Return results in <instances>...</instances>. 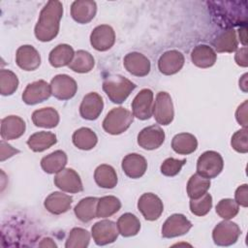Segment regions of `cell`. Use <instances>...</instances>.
<instances>
[{"label": "cell", "mask_w": 248, "mask_h": 248, "mask_svg": "<svg viewBox=\"0 0 248 248\" xmlns=\"http://www.w3.org/2000/svg\"><path fill=\"white\" fill-rule=\"evenodd\" d=\"M209 10L216 23L223 28L243 26L247 23V3L208 2Z\"/></svg>", "instance_id": "cell-1"}, {"label": "cell", "mask_w": 248, "mask_h": 248, "mask_svg": "<svg viewBox=\"0 0 248 248\" xmlns=\"http://www.w3.org/2000/svg\"><path fill=\"white\" fill-rule=\"evenodd\" d=\"M63 16V5L60 1H48L42 9L35 26V36L41 42H49L54 39L60 26Z\"/></svg>", "instance_id": "cell-2"}, {"label": "cell", "mask_w": 248, "mask_h": 248, "mask_svg": "<svg viewBox=\"0 0 248 248\" xmlns=\"http://www.w3.org/2000/svg\"><path fill=\"white\" fill-rule=\"evenodd\" d=\"M135 88L134 82L120 75L108 76L103 81V90L114 104L123 103Z\"/></svg>", "instance_id": "cell-3"}, {"label": "cell", "mask_w": 248, "mask_h": 248, "mask_svg": "<svg viewBox=\"0 0 248 248\" xmlns=\"http://www.w3.org/2000/svg\"><path fill=\"white\" fill-rule=\"evenodd\" d=\"M133 113L123 107L112 108L103 121L104 130L111 135H119L125 132L133 122Z\"/></svg>", "instance_id": "cell-4"}, {"label": "cell", "mask_w": 248, "mask_h": 248, "mask_svg": "<svg viewBox=\"0 0 248 248\" xmlns=\"http://www.w3.org/2000/svg\"><path fill=\"white\" fill-rule=\"evenodd\" d=\"M224 168L222 156L212 150L203 152L197 162V173L205 178H214L221 173Z\"/></svg>", "instance_id": "cell-5"}, {"label": "cell", "mask_w": 248, "mask_h": 248, "mask_svg": "<svg viewBox=\"0 0 248 248\" xmlns=\"http://www.w3.org/2000/svg\"><path fill=\"white\" fill-rule=\"evenodd\" d=\"M241 234L237 224L225 220L220 222L212 232L213 241L219 246H230L234 244Z\"/></svg>", "instance_id": "cell-6"}, {"label": "cell", "mask_w": 248, "mask_h": 248, "mask_svg": "<svg viewBox=\"0 0 248 248\" xmlns=\"http://www.w3.org/2000/svg\"><path fill=\"white\" fill-rule=\"evenodd\" d=\"M153 115L156 122L161 125H169L173 120V105L169 93L161 91L157 94L153 105Z\"/></svg>", "instance_id": "cell-7"}, {"label": "cell", "mask_w": 248, "mask_h": 248, "mask_svg": "<svg viewBox=\"0 0 248 248\" xmlns=\"http://www.w3.org/2000/svg\"><path fill=\"white\" fill-rule=\"evenodd\" d=\"M119 231L117 224L111 220H102L95 223L91 228L92 237L97 245L103 246L116 240Z\"/></svg>", "instance_id": "cell-8"}, {"label": "cell", "mask_w": 248, "mask_h": 248, "mask_svg": "<svg viewBox=\"0 0 248 248\" xmlns=\"http://www.w3.org/2000/svg\"><path fill=\"white\" fill-rule=\"evenodd\" d=\"M51 94L58 100L73 98L78 90L76 80L68 75H57L50 81Z\"/></svg>", "instance_id": "cell-9"}, {"label": "cell", "mask_w": 248, "mask_h": 248, "mask_svg": "<svg viewBox=\"0 0 248 248\" xmlns=\"http://www.w3.org/2000/svg\"><path fill=\"white\" fill-rule=\"evenodd\" d=\"M138 208L148 221L157 220L164 210L163 202L153 193H144L138 202Z\"/></svg>", "instance_id": "cell-10"}, {"label": "cell", "mask_w": 248, "mask_h": 248, "mask_svg": "<svg viewBox=\"0 0 248 248\" xmlns=\"http://www.w3.org/2000/svg\"><path fill=\"white\" fill-rule=\"evenodd\" d=\"M153 92L144 88L141 89L132 102L133 115L140 120L149 119L153 114Z\"/></svg>", "instance_id": "cell-11"}, {"label": "cell", "mask_w": 248, "mask_h": 248, "mask_svg": "<svg viewBox=\"0 0 248 248\" xmlns=\"http://www.w3.org/2000/svg\"><path fill=\"white\" fill-rule=\"evenodd\" d=\"M50 84L40 79L29 83L22 93V100L27 105H36L47 100L50 97Z\"/></svg>", "instance_id": "cell-12"}, {"label": "cell", "mask_w": 248, "mask_h": 248, "mask_svg": "<svg viewBox=\"0 0 248 248\" xmlns=\"http://www.w3.org/2000/svg\"><path fill=\"white\" fill-rule=\"evenodd\" d=\"M192 228L191 222L183 214H172L164 223L162 227V236L172 238L187 233Z\"/></svg>", "instance_id": "cell-13"}, {"label": "cell", "mask_w": 248, "mask_h": 248, "mask_svg": "<svg viewBox=\"0 0 248 248\" xmlns=\"http://www.w3.org/2000/svg\"><path fill=\"white\" fill-rule=\"evenodd\" d=\"M54 184L60 190L67 193H78L83 190L78 173L73 169H63L54 176Z\"/></svg>", "instance_id": "cell-14"}, {"label": "cell", "mask_w": 248, "mask_h": 248, "mask_svg": "<svg viewBox=\"0 0 248 248\" xmlns=\"http://www.w3.org/2000/svg\"><path fill=\"white\" fill-rule=\"evenodd\" d=\"M115 42V33L111 26L108 24L98 25L93 29L90 35L91 46L99 50L106 51L109 49Z\"/></svg>", "instance_id": "cell-15"}, {"label": "cell", "mask_w": 248, "mask_h": 248, "mask_svg": "<svg viewBox=\"0 0 248 248\" xmlns=\"http://www.w3.org/2000/svg\"><path fill=\"white\" fill-rule=\"evenodd\" d=\"M165 140V132L157 125H151L142 129L138 135V144L146 150L160 147Z\"/></svg>", "instance_id": "cell-16"}, {"label": "cell", "mask_w": 248, "mask_h": 248, "mask_svg": "<svg viewBox=\"0 0 248 248\" xmlns=\"http://www.w3.org/2000/svg\"><path fill=\"white\" fill-rule=\"evenodd\" d=\"M185 62L184 55L175 49L164 52L158 61L159 71L167 76H170L179 72Z\"/></svg>", "instance_id": "cell-17"}, {"label": "cell", "mask_w": 248, "mask_h": 248, "mask_svg": "<svg viewBox=\"0 0 248 248\" xmlns=\"http://www.w3.org/2000/svg\"><path fill=\"white\" fill-rule=\"evenodd\" d=\"M125 69L136 77H145L149 74L151 64L149 59L140 52H130L123 60Z\"/></svg>", "instance_id": "cell-18"}, {"label": "cell", "mask_w": 248, "mask_h": 248, "mask_svg": "<svg viewBox=\"0 0 248 248\" xmlns=\"http://www.w3.org/2000/svg\"><path fill=\"white\" fill-rule=\"evenodd\" d=\"M103 108L102 97L96 92H90L83 97L79 106V113L86 120H95L100 116Z\"/></svg>", "instance_id": "cell-19"}, {"label": "cell", "mask_w": 248, "mask_h": 248, "mask_svg": "<svg viewBox=\"0 0 248 248\" xmlns=\"http://www.w3.org/2000/svg\"><path fill=\"white\" fill-rule=\"evenodd\" d=\"M16 62L17 66L24 71H34L41 64V56L34 46L24 45L17 48Z\"/></svg>", "instance_id": "cell-20"}, {"label": "cell", "mask_w": 248, "mask_h": 248, "mask_svg": "<svg viewBox=\"0 0 248 248\" xmlns=\"http://www.w3.org/2000/svg\"><path fill=\"white\" fill-rule=\"evenodd\" d=\"M97 12L95 1L91 0H77L72 3L71 16L78 23L85 24L90 22Z\"/></svg>", "instance_id": "cell-21"}, {"label": "cell", "mask_w": 248, "mask_h": 248, "mask_svg": "<svg viewBox=\"0 0 248 248\" xmlns=\"http://www.w3.org/2000/svg\"><path fill=\"white\" fill-rule=\"evenodd\" d=\"M122 170L130 178L141 177L147 170V162L145 158L138 153L126 155L122 160Z\"/></svg>", "instance_id": "cell-22"}, {"label": "cell", "mask_w": 248, "mask_h": 248, "mask_svg": "<svg viewBox=\"0 0 248 248\" xmlns=\"http://www.w3.org/2000/svg\"><path fill=\"white\" fill-rule=\"evenodd\" d=\"M24 120L16 115H9L1 120V137L3 140H15L21 137L25 131Z\"/></svg>", "instance_id": "cell-23"}, {"label": "cell", "mask_w": 248, "mask_h": 248, "mask_svg": "<svg viewBox=\"0 0 248 248\" xmlns=\"http://www.w3.org/2000/svg\"><path fill=\"white\" fill-rule=\"evenodd\" d=\"M72 202L73 199L71 196L62 192H53L46 198L44 205L50 213L59 215L71 208Z\"/></svg>", "instance_id": "cell-24"}, {"label": "cell", "mask_w": 248, "mask_h": 248, "mask_svg": "<svg viewBox=\"0 0 248 248\" xmlns=\"http://www.w3.org/2000/svg\"><path fill=\"white\" fill-rule=\"evenodd\" d=\"M191 60L197 67L209 68L215 64L217 54L211 46L207 45H199L193 48L191 52Z\"/></svg>", "instance_id": "cell-25"}, {"label": "cell", "mask_w": 248, "mask_h": 248, "mask_svg": "<svg viewBox=\"0 0 248 248\" xmlns=\"http://www.w3.org/2000/svg\"><path fill=\"white\" fill-rule=\"evenodd\" d=\"M75 56L74 48L66 44H61L55 46L48 55V61L54 68L69 66Z\"/></svg>", "instance_id": "cell-26"}, {"label": "cell", "mask_w": 248, "mask_h": 248, "mask_svg": "<svg viewBox=\"0 0 248 248\" xmlns=\"http://www.w3.org/2000/svg\"><path fill=\"white\" fill-rule=\"evenodd\" d=\"M98 201L99 199L95 197H87L80 200L74 209L77 218L84 223L97 218Z\"/></svg>", "instance_id": "cell-27"}, {"label": "cell", "mask_w": 248, "mask_h": 248, "mask_svg": "<svg viewBox=\"0 0 248 248\" xmlns=\"http://www.w3.org/2000/svg\"><path fill=\"white\" fill-rule=\"evenodd\" d=\"M217 52H233L237 49L238 41L233 28L227 29L220 33L212 42Z\"/></svg>", "instance_id": "cell-28"}, {"label": "cell", "mask_w": 248, "mask_h": 248, "mask_svg": "<svg viewBox=\"0 0 248 248\" xmlns=\"http://www.w3.org/2000/svg\"><path fill=\"white\" fill-rule=\"evenodd\" d=\"M171 147L174 152L178 154L188 155L197 149L198 140L192 134L180 133L173 137L171 140Z\"/></svg>", "instance_id": "cell-29"}, {"label": "cell", "mask_w": 248, "mask_h": 248, "mask_svg": "<svg viewBox=\"0 0 248 248\" xmlns=\"http://www.w3.org/2000/svg\"><path fill=\"white\" fill-rule=\"evenodd\" d=\"M32 121L37 127L54 128L59 123V114L53 108H43L32 113Z\"/></svg>", "instance_id": "cell-30"}, {"label": "cell", "mask_w": 248, "mask_h": 248, "mask_svg": "<svg viewBox=\"0 0 248 248\" xmlns=\"http://www.w3.org/2000/svg\"><path fill=\"white\" fill-rule=\"evenodd\" d=\"M67 155L62 150H56L41 160V167L46 173H57L67 164Z\"/></svg>", "instance_id": "cell-31"}, {"label": "cell", "mask_w": 248, "mask_h": 248, "mask_svg": "<svg viewBox=\"0 0 248 248\" xmlns=\"http://www.w3.org/2000/svg\"><path fill=\"white\" fill-rule=\"evenodd\" d=\"M94 179L98 186L106 189L114 188L117 184V174L115 170L109 165H100L94 172Z\"/></svg>", "instance_id": "cell-32"}, {"label": "cell", "mask_w": 248, "mask_h": 248, "mask_svg": "<svg viewBox=\"0 0 248 248\" xmlns=\"http://www.w3.org/2000/svg\"><path fill=\"white\" fill-rule=\"evenodd\" d=\"M56 141L57 140L55 134L41 131L31 135L27 140V144L31 150L35 152H42L55 144Z\"/></svg>", "instance_id": "cell-33"}, {"label": "cell", "mask_w": 248, "mask_h": 248, "mask_svg": "<svg viewBox=\"0 0 248 248\" xmlns=\"http://www.w3.org/2000/svg\"><path fill=\"white\" fill-rule=\"evenodd\" d=\"M73 143L81 150L92 149L98 141L96 134L89 128L82 127L78 129L73 134Z\"/></svg>", "instance_id": "cell-34"}, {"label": "cell", "mask_w": 248, "mask_h": 248, "mask_svg": "<svg viewBox=\"0 0 248 248\" xmlns=\"http://www.w3.org/2000/svg\"><path fill=\"white\" fill-rule=\"evenodd\" d=\"M117 228L122 236L130 237L138 234L140 230V222L138 217L132 213L122 214L117 221Z\"/></svg>", "instance_id": "cell-35"}, {"label": "cell", "mask_w": 248, "mask_h": 248, "mask_svg": "<svg viewBox=\"0 0 248 248\" xmlns=\"http://www.w3.org/2000/svg\"><path fill=\"white\" fill-rule=\"evenodd\" d=\"M95 61L92 54L85 50H78L72 62L69 64V68L76 73H88L94 67Z\"/></svg>", "instance_id": "cell-36"}, {"label": "cell", "mask_w": 248, "mask_h": 248, "mask_svg": "<svg viewBox=\"0 0 248 248\" xmlns=\"http://www.w3.org/2000/svg\"><path fill=\"white\" fill-rule=\"evenodd\" d=\"M210 187V180L198 173L193 174L187 183V194L190 199H198L207 193Z\"/></svg>", "instance_id": "cell-37"}, {"label": "cell", "mask_w": 248, "mask_h": 248, "mask_svg": "<svg viewBox=\"0 0 248 248\" xmlns=\"http://www.w3.org/2000/svg\"><path fill=\"white\" fill-rule=\"evenodd\" d=\"M121 207L119 199L114 196H105L98 201L97 217L107 218L115 214Z\"/></svg>", "instance_id": "cell-38"}, {"label": "cell", "mask_w": 248, "mask_h": 248, "mask_svg": "<svg viewBox=\"0 0 248 248\" xmlns=\"http://www.w3.org/2000/svg\"><path fill=\"white\" fill-rule=\"evenodd\" d=\"M18 86V78L16 75L6 69L0 71V92L3 96H9L16 92Z\"/></svg>", "instance_id": "cell-39"}, {"label": "cell", "mask_w": 248, "mask_h": 248, "mask_svg": "<svg viewBox=\"0 0 248 248\" xmlns=\"http://www.w3.org/2000/svg\"><path fill=\"white\" fill-rule=\"evenodd\" d=\"M90 240L89 232L81 228H74L68 236L65 247L66 248H85L88 246Z\"/></svg>", "instance_id": "cell-40"}, {"label": "cell", "mask_w": 248, "mask_h": 248, "mask_svg": "<svg viewBox=\"0 0 248 248\" xmlns=\"http://www.w3.org/2000/svg\"><path fill=\"white\" fill-rule=\"evenodd\" d=\"M212 207V197L210 194L205 193L198 199L190 200V210L194 215L204 216Z\"/></svg>", "instance_id": "cell-41"}, {"label": "cell", "mask_w": 248, "mask_h": 248, "mask_svg": "<svg viewBox=\"0 0 248 248\" xmlns=\"http://www.w3.org/2000/svg\"><path fill=\"white\" fill-rule=\"evenodd\" d=\"M238 211V203L232 199H223L216 205V213L225 220H230L235 217Z\"/></svg>", "instance_id": "cell-42"}, {"label": "cell", "mask_w": 248, "mask_h": 248, "mask_svg": "<svg viewBox=\"0 0 248 248\" xmlns=\"http://www.w3.org/2000/svg\"><path fill=\"white\" fill-rule=\"evenodd\" d=\"M186 164V159H175V158H168L161 165V172L166 176H174L179 173L182 167Z\"/></svg>", "instance_id": "cell-43"}, {"label": "cell", "mask_w": 248, "mask_h": 248, "mask_svg": "<svg viewBox=\"0 0 248 248\" xmlns=\"http://www.w3.org/2000/svg\"><path fill=\"white\" fill-rule=\"evenodd\" d=\"M232 148L239 153H247L248 141H247V130L246 128L235 132L231 140Z\"/></svg>", "instance_id": "cell-44"}, {"label": "cell", "mask_w": 248, "mask_h": 248, "mask_svg": "<svg viewBox=\"0 0 248 248\" xmlns=\"http://www.w3.org/2000/svg\"><path fill=\"white\" fill-rule=\"evenodd\" d=\"M248 189H247V184H243L239 186L234 194L235 202L238 203V205H241L243 207H247L248 205V200H247V194Z\"/></svg>", "instance_id": "cell-45"}, {"label": "cell", "mask_w": 248, "mask_h": 248, "mask_svg": "<svg viewBox=\"0 0 248 248\" xmlns=\"http://www.w3.org/2000/svg\"><path fill=\"white\" fill-rule=\"evenodd\" d=\"M235 118L239 125L244 128L247 127V101H244L236 109Z\"/></svg>", "instance_id": "cell-46"}, {"label": "cell", "mask_w": 248, "mask_h": 248, "mask_svg": "<svg viewBox=\"0 0 248 248\" xmlns=\"http://www.w3.org/2000/svg\"><path fill=\"white\" fill-rule=\"evenodd\" d=\"M19 150L13 148L10 144L6 143L4 140L1 141V161L12 157L14 154L18 153Z\"/></svg>", "instance_id": "cell-47"}, {"label": "cell", "mask_w": 248, "mask_h": 248, "mask_svg": "<svg viewBox=\"0 0 248 248\" xmlns=\"http://www.w3.org/2000/svg\"><path fill=\"white\" fill-rule=\"evenodd\" d=\"M235 62L237 65L241 66V67H247L248 63H247V47L243 46L242 48L238 49L235 53Z\"/></svg>", "instance_id": "cell-48"}, {"label": "cell", "mask_w": 248, "mask_h": 248, "mask_svg": "<svg viewBox=\"0 0 248 248\" xmlns=\"http://www.w3.org/2000/svg\"><path fill=\"white\" fill-rule=\"evenodd\" d=\"M238 34H239V39L240 42L244 46H246V25L240 26L238 29Z\"/></svg>", "instance_id": "cell-49"}, {"label": "cell", "mask_w": 248, "mask_h": 248, "mask_svg": "<svg viewBox=\"0 0 248 248\" xmlns=\"http://www.w3.org/2000/svg\"><path fill=\"white\" fill-rule=\"evenodd\" d=\"M239 87L244 91L247 92V74H244L239 79Z\"/></svg>", "instance_id": "cell-50"}, {"label": "cell", "mask_w": 248, "mask_h": 248, "mask_svg": "<svg viewBox=\"0 0 248 248\" xmlns=\"http://www.w3.org/2000/svg\"><path fill=\"white\" fill-rule=\"evenodd\" d=\"M40 246H42V247H45V246H46V247H56V244L50 238H47V242H46V238H44L43 242L40 244Z\"/></svg>", "instance_id": "cell-51"}]
</instances>
